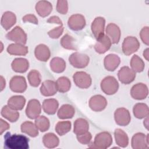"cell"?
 I'll list each match as a JSON object with an SVG mask.
<instances>
[{"label": "cell", "instance_id": "1", "mask_svg": "<svg viewBox=\"0 0 149 149\" xmlns=\"http://www.w3.org/2000/svg\"><path fill=\"white\" fill-rule=\"evenodd\" d=\"M4 139L5 147L9 149H27L29 147V139L22 134H11L8 132L4 136Z\"/></svg>", "mask_w": 149, "mask_h": 149}, {"label": "cell", "instance_id": "2", "mask_svg": "<svg viewBox=\"0 0 149 149\" xmlns=\"http://www.w3.org/2000/svg\"><path fill=\"white\" fill-rule=\"evenodd\" d=\"M112 143L111 134L108 132H102L96 134L94 142L89 144L90 148L105 149L109 147Z\"/></svg>", "mask_w": 149, "mask_h": 149}, {"label": "cell", "instance_id": "3", "mask_svg": "<svg viewBox=\"0 0 149 149\" xmlns=\"http://www.w3.org/2000/svg\"><path fill=\"white\" fill-rule=\"evenodd\" d=\"M102 91L107 95H112L117 92L119 88V83L115 77L108 76L102 79L101 82Z\"/></svg>", "mask_w": 149, "mask_h": 149}, {"label": "cell", "instance_id": "4", "mask_svg": "<svg viewBox=\"0 0 149 149\" xmlns=\"http://www.w3.org/2000/svg\"><path fill=\"white\" fill-rule=\"evenodd\" d=\"M69 62L74 68L82 69L88 65L90 62V58L85 54L75 52L69 56Z\"/></svg>", "mask_w": 149, "mask_h": 149}, {"label": "cell", "instance_id": "5", "mask_svg": "<svg viewBox=\"0 0 149 149\" xmlns=\"http://www.w3.org/2000/svg\"><path fill=\"white\" fill-rule=\"evenodd\" d=\"M140 45V42L136 37L127 36L123 41L122 49L125 55L129 56L136 52L139 49Z\"/></svg>", "mask_w": 149, "mask_h": 149}, {"label": "cell", "instance_id": "6", "mask_svg": "<svg viewBox=\"0 0 149 149\" xmlns=\"http://www.w3.org/2000/svg\"><path fill=\"white\" fill-rule=\"evenodd\" d=\"M7 39L13 41L16 43L25 44L27 42V37L25 31L20 27L16 26L11 31L6 34Z\"/></svg>", "mask_w": 149, "mask_h": 149}, {"label": "cell", "instance_id": "7", "mask_svg": "<svg viewBox=\"0 0 149 149\" xmlns=\"http://www.w3.org/2000/svg\"><path fill=\"white\" fill-rule=\"evenodd\" d=\"M73 79L74 84L80 88H87L92 83L90 75L83 71L74 73L73 75Z\"/></svg>", "mask_w": 149, "mask_h": 149}, {"label": "cell", "instance_id": "8", "mask_svg": "<svg viewBox=\"0 0 149 149\" xmlns=\"http://www.w3.org/2000/svg\"><path fill=\"white\" fill-rule=\"evenodd\" d=\"M114 119L117 125L125 126L129 124L131 116L129 111L125 108L121 107L116 109L114 112Z\"/></svg>", "mask_w": 149, "mask_h": 149}, {"label": "cell", "instance_id": "9", "mask_svg": "<svg viewBox=\"0 0 149 149\" xmlns=\"http://www.w3.org/2000/svg\"><path fill=\"white\" fill-rule=\"evenodd\" d=\"M148 135V134L146 135L143 133L134 134L132 138V147L134 149L148 148L149 147Z\"/></svg>", "mask_w": 149, "mask_h": 149}, {"label": "cell", "instance_id": "10", "mask_svg": "<svg viewBox=\"0 0 149 149\" xmlns=\"http://www.w3.org/2000/svg\"><path fill=\"white\" fill-rule=\"evenodd\" d=\"M27 82L22 76H14L9 81V87L15 93H22L27 89Z\"/></svg>", "mask_w": 149, "mask_h": 149}, {"label": "cell", "instance_id": "11", "mask_svg": "<svg viewBox=\"0 0 149 149\" xmlns=\"http://www.w3.org/2000/svg\"><path fill=\"white\" fill-rule=\"evenodd\" d=\"M86 22L84 16L81 14H73L71 15L68 21L69 27L74 31L82 30L86 26Z\"/></svg>", "mask_w": 149, "mask_h": 149}, {"label": "cell", "instance_id": "12", "mask_svg": "<svg viewBox=\"0 0 149 149\" xmlns=\"http://www.w3.org/2000/svg\"><path fill=\"white\" fill-rule=\"evenodd\" d=\"M41 112V105L40 101L37 99L30 100L27 105L26 114L27 116L34 119L40 116Z\"/></svg>", "mask_w": 149, "mask_h": 149}, {"label": "cell", "instance_id": "13", "mask_svg": "<svg viewBox=\"0 0 149 149\" xmlns=\"http://www.w3.org/2000/svg\"><path fill=\"white\" fill-rule=\"evenodd\" d=\"M119 80L123 84H128L133 82L136 77V72L127 66L122 67L118 72Z\"/></svg>", "mask_w": 149, "mask_h": 149}, {"label": "cell", "instance_id": "14", "mask_svg": "<svg viewBox=\"0 0 149 149\" xmlns=\"http://www.w3.org/2000/svg\"><path fill=\"white\" fill-rule=\"evenodd\" d=\"M148 94V87L143 83H138L134 84L130 90V95L135 100H144L147 97Z\"/></svg>", "mask_w": 149, "mask_h": 149}, {"label": "cell", "instance_id": "15", "mask_svg": "<svg viewBox=\"0 0 149 149\" xmlns=\"http://www.w3.org/2000/svg\"><path fill=\"white\" fill-rule=\"evenodd\" d=\"M90 108L95 112H100L103 111L107 105L106 98L100 94L92 96L88 102Z\"/></svg>", "mask_w": 149, "mask_h": 149}, {"label": "cell", "instance_id": "16", "mask_svg": "<svg viewBox=\"0 0 149 149\" xmlns=\"http://www.w3.org/2000/svg\"><path fill=\"white\" fill-rule=\"evenodd\" d=\"M105 20L103 17H96L92 22L91 30L93 34L97 40L104 34Z\"/></svg>", "mask_w": 149, "mask_h": 149}, {"label": "cell", "instance_id": "17", "mask_svg": "<svg viewBox=\"0 0 149 149\" xmlns=\"http://www.w3.org/2000/svg\"><path fill=\"white\" fill-rule=\"evenodd\" d=\"M106 35L110 39L112 44H118L120 40L121 33L120 28L113 23H109L105 29Z\"/></svg>", "mask_w": 149, "mask_h": 149}, {"label": "cell", "instance_id": "18", "mask_svg": "<svg viewBox=\"0 0 149 149\" xmlns=\"http://www.w3.org/2000/svg\"><path fill=\"white\" fill-rule=\"evenodd\" d=\"M41 94L45 97H49L55 95L58 91V87L53 80H47L42 83L40 88Z\"/></svg>", "mask_w": 149, "mask_h": 149}, {"label": "cell", "instance_id": "19", "mask_svg": "<svg viewBox=\"0 0 149 149\" xmlns=\"http://www.w3.org/2000/svg\"><path fill=\"white\" fill-rule=\"evenodd\" d=\"M111 45L112 42L110 39L107 35L104 34L97 40V42L94 45V49L97 53L102 54L108 51Z\"/></svg>", "mask_w": 149, "mask_h": 149}, {"label": "cell", "instance_id": "20", "mask_svg": "<svg viewBox=\"0 0 149 149\" xmlns=\"http://www.w3.org/2000/svg\"><path fill=\"white\" fill-rule=\"evenodd\" d=\"M120 63V58L116 54H110L107 55L104 59L105 68L108 71H114Z\"/></svg>", "mask_w": 149, "mask_h": 149}, {"label": "cell", "instance_id": "21", "mask_svg": "<svg viewBox=\"0 0 149 149\" xmlns=\"http://www.w3.org/2000/svg\"><path fill=\"white\" fill-rule=\"evenodd\" d=\"M34 55L38 60L42 62H46L50 58L51 51L47 45L44 44H40L36 47L34 49Z\"/></svg>", "mask_w": 149, "mask_h": 149}, {"label": "cell", "instance_id": "22", "mask_svg": "<svg viewBox=\"0 0 149 149\" xmlns=\"http://www.w3.org/2000/svg\"><path fill=\"white\" fill-rule=\"evenodd\" d=\"M36 10L41 17H45L52 10V5L48 1H39L36 4Z\"/></svg>", "mask_w": 149, "mask_h": 149}, {"label": "cell", "instance_id": "23", "mask_svg": "<svg viewBox=\"0 0 149 149\" xmlns=\"http://www.w3.org/2000/svg\"><path fill=\"white\" fill-rule=\"evenodd\" d=\"M16 22V16L11 11L5 12L1 19V26L5 30H9Z\"/></svg>", "mask_w": 149, "mask_h": 149}, {"label": "cell", "instance_id": "24", "mask_svg": "<svg viewBox=\"0 0 149 149\" xmlns=\"http://www.w3.org/2000/svg\"><path fill=\"white\" fill-rule=\"evenodd\" d=\"M13 71L17 73H24L29 68V62L27 59L23 58H16L11 63Z\"/></svg>", "mask_w": 149, "mask_h": 149}, {"label": "cell", "instance_id": "25", "mask_svg": "<svg viewBox=\"0 0 149 149\" xmlns=\"http://www.w3.org/2000/svg\"><path fill=\"white\" fill-rule=\"evenodd\" d=\"M7 52L12 55H26L29 52L28 47L24 44L19 43H13L9 44L7 47Z\"/></svg>", "mask_w": 149, "mask_h": 149}, {"label": "cell", "instance_id": "26", "mask_svg": "<svg viewBox=\"0 0 149 149\" xmlns=\"http://www.w3.org/2000/svg\"><path fill=\"white\" fill-rule=\"evenodd\" d=\"M26 104V99L22 95H13L8 100V105L16 111L22 110Z\"/></svg>", "mask_w": 149, "mask_h": 149}, {"label": "cell", "instance_id": "27", "mask_svg": "<svg viewBox=\"0 0 149 149\" xmlns=\"http://www.w3.org/2000/svg\"><path fill=\"white\" fill-rule=\"evenodd\" d=\"M59 107L58 101L54 98L45 99L42 102V109L48 115H54L57 111Z\"/></svg>", "mask_w": 149, "mask_h": 149}, {"label": "cell", "instance_id": "28", "mask_svg": "<svg viewBox=\"0 0 149 149\" xmlns=\"http://www.w3.org/2000/svg\"><path fill=\"white\" fill-rule=\"evenodd\" d=\"M75 113L73 107L70 104H64L58 109L57 115L61 119H70L73 118Z\"/></svg>", "mask_w": 149, "mask_h": 149}, {"label": "cell", "instance_id": "29", "mask_svg": "<svg viewBox=\"0 0 149 149\" xmlns=\"http://www.w3.org/2000/svg\"><path fill=\"white\" fill-rule=\"evenodd\" d=\"M133 115L137 119H143L148 116L149 109L146 104L137 103L133 108Z\"/></svg>", "mask_w": 149, "mask_h": 149}, {"label": "cell", "instance_id": "30", "mask_svg": "<svg viewBox=\"0 0 149 149\" xmlns=\"http://www.w3.org/2000/svg\"><path fill=\"white\" fill-rule=\"evenodd\" d=\"M2 116L11 122H15L19 118V113L17 111L10 108L8 105L2 107L1 112Z\"/></svg>", "mask_w": 149, "mask_h": 149}, {"label": "cell", "instance_id": "31", "mask_svg": "<svg viewBox=\"0 0 149 149\" xmlns=\"http://www.w3.org/2000/svg\"><path fill=\"white\" fill-rule=\"evenodd\" d=\"M20 130L22 133H26L32 137H35L38 135V129L35 123L30 121L24 122L20 126Z\"/></svg>", "mask_w": 149, "mask_h": 149}, {"label": "cell", "instance_id": "32", "mask_svg": "<svg viewBox=\"0 0 149 149\" xmlns=\"http://www.w3.org/2000/svg\"><path fill=\"white\" fill-rule=\"evenodd\" d=\"M42 143L44 146L48 148H53L58 146L59 139L58 136L53 133H48L44 135Z\"/></svg>", "mask_w": 149, "mask_h": 149}, {"label": "cell", "instance_id": "33", "mask_svg": "<svg viewBox=\"0 0 149 149\" xmlns=\"http://www.w3.org/2000/svg\"><path fill=\"white\" fill-rule=\"evenodd\" d=\"M114 136L116 143L120 147L125 148L129 144V137L127 134L123 130L116 129L114 132Z\"/></svg>", "mask_w": 149, "mask_h": 149}, {"label": "cell", "instance_id": "34", "mask_svg": "<svg viewBox=\"0 0 149 149\" xmlns=\"http://www.w3.org/2000/svg\"><path fill=\"white\" fill-rule=\"evenodd\" d=\"M50 68L55 73H62L65 70L66 62L60 57H54L50 61Z\"/></svg>", "mask_w": 149, "mask_h": 149}, {"label": "cell", "instance_id": "35", "mask_svg": "<svg viewBox=\"0 0 149 149\" xmlns=\"http://www.w3.org/2000/svg\"><path fill=\"white\" fill-rule=\"evenodd\" d=\"M89 124L88 122L83 118H78L74 122L73 132L76 135L81 134L88 132Z\"/></svg>", "mask_w": 149, "mask_h": 149}, {"label": "cell", "instance_id": "36", "mask_svg": "<svg viewBox=\"0 0 149 149\" xmlns=\"http://www.w3.org/2000/svg\"><path fill=\"white\" fill-rule=\"evenodd\" d=\"M130 65L132 69L137 73H140L143 71L145 63L143 59L140 58L137 55H134L130 60Z\"/></svg>", "mask_w": 149, "mask_h": 149}, {"label": "cell", "instance_id": "37", "mask_svg": "<svg viewBox=\"0 0 149 149\" xmlns=\"http://www.w3.org/2000/svg\"><path fill=\"white\" fill-rule=\"evenodd\" d=\"M61 46L67 49L77 50V47L75 44L74 38L68 34H65L60 40Z\"/></svg>", "mask_w": 149, "mask_h": 149}, {"label": "cell", "instance_id": "38", "mask_svg": "<svg viewBox=\"0 0 149 149\" xmlns=\"http://www.w3.org/2000/svg\"><path fill=\"white\" fill-rule=\"evenodd\" d=\"M56 84L58 87V91L62 93L68 91L71 87L70 80L65 76L59 77L56 81Z\"/></svg>", "mask_w": 149, "mask_h": 149}, {"label": "cell", "instance_id": "39", "mask_svg": "<svg viewBox=\"0 0 149 149\" xmlns=\"http://www.w3.org/2000/svg\"><path fill=\"white\" fill-rule=\"evenodd\" d=\"M27 79L29 84L33 87H38L41 83V74L37 70L33 69L30 70L27 74Z\"/></svg>", "mask_w": 149, "mask_h": 149}, {"label": "cell", "instance_id": "40", "mask_svg": "<svg viewBox=\"0 0 149 149\" xmlns=\"http://www.w3.org/2000/svg\"><path fill=\"white\" fill-rule=\"evenodd\" d=\"M35 125L38 130L41 132H44L49 129L50 122L47 117L44 115H41L35 119Z\"/></svg>", "mask_w": 149, "mask_h": 149}, {"label": "cell", "instance_id": "41", "mask_svg": "<svg viewBox=\"0 0 149 149\" xmlns=\"http://www.w3.org/2000/svg\"><path fill=\"white\" fill-rule=\"evenodd\" d=\"M72 127V124L70 121H59L55 126V131L59 136H63L68 133Z\"/></svg>", "mask_w": 149, "mask_h": 149}, {"label": "cell", "instance_id": "42", "mask_svg": "<svg viewBox=\"0 0 149 149\" xmlns=\"http://www.w3.org/2000/svg\"><path fill=\"white\" fill-rule=\"evenodd\" d=\"M63 24L59 25L58 27H55L53 29L49 30L48 32V35L49 36L50 38L56 39L58 38L63 33Z\"/></svg>", "mask_w": 149, "mask_h": 149}, {"label": "cell", "instance_id": "43", "mask_svg": "<svg viewBox=\"0 0 149 149\" xmlns=\"http://www.w3.org/2000/svg\"><path fill=\"white\" fill-rule=\"evenodd\" d=\"M77 141L82 144H89L92 139V135L89 132L76 135Z\"/></svg>", "mask_w": 149, "mask_h": 149}, {"label": "cell", "instance_id": "44", "mask_svg": "<svg viewBox=\"0 0 149 149\" xmlns=\"http://www.w3.org/2000/svg\"><path fill=\"white\" fill-rule=\"evenodd\" d=\"M57 11L62 15H65L68 11V3L66 0H58L56 3Z\"/></svg>", "mask_w": 149, "mask_h": 149}, {"label": "cell", "instance_id": "45", "mask_svg": "<svg viewBox=\"0 0 149 149\" xmlns=\"http://www.w3.org/2000/svg\"><path fill=\"white\" fill-rule=\"evenodd\" d=\"M148 33H149V28L148 26H145L142 28L140 32V37L141 40L147 45L149 44V40H148Z\"/></svg>", "mask_w": 149, "mask_h": 149}, {"label": "cell", "instance_id": "46", "mask_svg": "<svg viewBox=\"0 0 149 149\" xmlns=\"http://www.w3.org/2000/svg\"><path fill=\"white\" fill-rule=\"evenodd\" d=\"M22 20L24 23L30 22L35 24H38V20L37 17L33 14H27L24 15L22 17Z\"/></svg>", "mask_w": 149, "mask_h": 149}, {"label": "cell", "instance_id": "47", "mask_svg": "<svg viewBox=\"0 0 149 149\" xmlns=\"http://www.w3.org/2000/svg\"><path fill=\"white\" fill-rule=\"evenodd\" d=\"M9 128L10 125L9 123L1 118L0 119V134H2L5 131L8 130Z\"/></svg>", "mask_w": 149, "mask_h": 149}, {"label": "cell", "instance_id": "48", "mask_svg": "<svg viewBox=\"0 0 149 149\" xmlns=\"http://www.w3.org/2000/svg\"><path fill=\"white\" fill-rule=\"evenodd\" d=\"M47 22L48 23H55V24H59V25L63 24V23H62V20L57 16H51L48 19Z\"/></svg>", "mask_w": 149, "mask_h": 149}, {"label": "cell", "instance_id": "49", "mask_svg": "<svg viewBox=\"0 0 149 149\" xmlns=\"http://www.w3.org/2000/svg\"><path fill=\"white\" fill-rule=\"evenodd\" d=\"M6 86V81L2 76H1V91H2Z\"/></svg>", "mask_w": 149, "mask_h": 149}, {"label": "cell", "instance_id": "50", "mask_svg": "<svg viewBox=\"0 0 149 149\" xmlns=\"http://www.w3.org/2000/svg\"><path fill=\"white\" fill-rule=\"evenodd\" d=\"M149 49L148 48H146L145 50H144V52H143V56L144 58L147 60V61H148L149 60V54H148V51Z\"/></svg>", "mask_w": 149, "mask_h": 149}, {"label": "cell", "instance_id": "51", "mask_svg": "<svg viewBox=\"0 0 149 149\" xmlns=\"http://www.w3.org/2000/svg\"><path fill=\"white\" fill-rule=\"evenodd\" d=\"M146 119H144L143 123H144V126L146 127V128L148 130V116H147L146 118H145Z\"/></svg>", "mask_w": 149, "mask_h": 149}]
</instances>
